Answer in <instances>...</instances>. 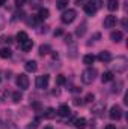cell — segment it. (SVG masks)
Here are the masks:
<instances>
[{
    "mask_svg": "<svg viewBox=\"0 0 128 129\" xmlns=\"http://www.w3.org/2000/svg\"><path fill=\"white\" fill-rule=\"evenodd\" d=\"M95 77H96V69L88 68L86 71L81 72V83L83 84H92L94 80H95Z\"/></svg>",
    "mask_w": 128,
    "mask_h": 129,
    "instance_id": "6da1fadb",
    "label": "cell"
},
{
    "mask_svg": "<svg viewBox=\"0 0 128 129\" xmlns=\"http://www.w3.org/2000/svg\"><path fill=\"white\" fill-rule=\"evenodd\" d=\"M127 64H128L127 57H116V60L113 62V69L121 74V72L127 71Z\"/></svg>",
    "mask_w": 128,
    "mask_h": 129,
    "instance_id": "7a4b0ae2",
    "label": "cell"
},
{
    "mask_svg": "<svg viewBox=\"0 0 128 129\" xmlns=\"http://www.w3.org/2000/svg\"><path fill=\"white\" fill-rule=\"evenodd\" d=\"M75 17H77V12H75L74 9H68V11H65L63 14H62L60 20H62L63 24H71V23L75 20Z\"/></svg>",
    "mask_w": 128,
    "mask_h": 129,
    "instance_id": "3957f363",
    "label": "cell"
},
{
    "mask_svg": "<svg viewBox=\"0 0 128 129\" xmlns=\"http://www.w3.org/2000/svg\"><path fill=\"white\" fill-rule=\"evenodd\" d=\"M48 83H50V77L48 75H39V77H36V81H35L36 89H39V90L47 89L48 87Z\"/></svg>",
    "mask_w": 128,
    "mask_h": 129,
    "instance_id": "277c9868",
    "label": "cell"
},
{
    "mask_svg": "<svg viewBox=\"0 0 128 129\" xmlns=\"http://www.w3.org/2000/svg\"><path fill=\"white\" fill-rule=\"evenodd\" d=\"M17 86L21 89V90H26L29 89V77L26 74H20L17 77Z\"/></svg>",
    "mask_w": 128,
    "mask_h": 129,
    "instance_id": "5b68a950",
    "label": "cell"
},
{
    "mask_svg": "<svg viewBox=\"0 0 128 129\" xmlns=\"http://www.w3.org/2000/svg\"><path fill=\"white\" fill-rule=\"evenodd\" d=\"M109 116H110L112 120H119V119L122 117V108H121L119 105H113V107L110 108Z\"/></svg>",
    "mask_w": 128,
    "mask_h": 129,
    "instance_id": "8992f818",
    "label": "cell"
},
{
    "mask_svg": "<svg viewBox=\"0 0 128 129\" xmlns=\"http://www.w3.org/2000/svg\"><path fill=\"white\" fill-rule=\"evenodd\" d=\"M116 26V17L115 15H107L104 18V27L105 29H113Z\"/></svg>",
    "mask_w": 128,
    "mask_h": 129,
    "instance_id": "52a82bcc",
    "label": "cell"
},
{
    "mask_svg": "<svg viewBox=\"0 0 128 129\" xmlns=\"http://www.w3.org/2000/svg\"><path fill=\"white\" fill-rule=\"evenodd\" d=\"M56 113H57L59 116H62V117H68V116L71 114V108H69L68 105H60Z\"/></svg>",
    "mask_w": 128,
    "mask_h": 129,
    "instance_id": "ba28073f",
    "label": "cell"
},
{
    "mask_svg": "<svg viewBox=\"0 0 128 129\" xmlns=\"http://www.w3.org/2000/svg\"><path fill=\"white\" fill-rule=\"evenodd\" d=\"M98 59L101 62H112V53L110 51H101L98 54Z\"/></svg>",
    "mask_w": 128,
    "mask_h": 129,
    "instance_id": "9c48e42d",
    "label": "cell"
},
{
    "mask_svg": "<svg viewBox=\"0 0 128 129\" xmlns=\"http://www.w3.org/2000/svg\"><path fill=\"white\" fill-rule=\"evenodd\" d=\"M84 12L88 14V15H94L96 12V8H95V5L92 3V2H88L86 5H84Z\"/></svg>",
    "mask_w": 128,
    "mask_h": 129,
    "instance_id": "30bf717a",
    "label": "cell"
},
{
    "mask_svg": "<svg viewBox=\"0 0 128 129\" xmlns=\"http://www.w3.org/2000/svg\"><path fill=\"white\" fill-rule=\"evenodd\" d=\"M104 108H105V104H104V102L95 104V105L92 107V113H94V114H101V113H104Z\"/></svg>",
    "mask_w": 128,
    "mask_h": 129,
    "instance_id": "8fae6325",
    "label": "cell"
},
{
    "mask_svg": "<svg viewBox=\"0 0 128 129\" xmlns=\"http://www.w3.org/2000/svg\"><path fill=\"white\" fill-rule=\"evenodd\" d=\"M24 68H26L27 72H35V71L38 69V63H36L35 60H29V62H26Z\"/></svg>",
    "mask_w": 128,
    "mask_h": 129,
    "instance_id": "7c38bea8",
    "label": "cell"
},
{
    "mask_svg": "<svg viewBox=\"0 0 128 129\" xmlns=\"http://www.w3.org/2000/svg\"><path fill=\"white\" fill-rule=\"evenodd\" d=\"M74 126L77 129H84L86 128V119H83V117L75 119V120H74Z\"/></svg>",
    "mask_w": 128,
    "mask_h": 129,
    "instance_id": "4fadbf2b",
    "label": "cell"
},
{
    "mask_svg": "<svg viewBox=\"0 0 128 129\" xmlns=\"http://www.w3.org/2000/svg\"><path fill=\"white\" fill-rule=\"evenodd\" d=\"M122 38H124V35H122V32H119V30L112 32V35H110V39H112L113 42H121Z\"/></svg>",
    "mask_w": 128,
    "mask_h": 129,
    "instance_id": "5bb4252c",
    "label": "cell"
},
{
    "mask_svg": "<svg viewBox=\"0 0 128 129\" xmlns=\"http://www.w3.org/2000/svg\"><path fill=\"white\" fill-rule=\"evenodd\" d=\"M50 15V11L47 8H39V14H38V18L39 20H47Z\"/></svg>",
    "mask_w": 128,
    "mask_h": 129,
    "instance_id": "9a60e30c",
    "label": "cell"
},
{
    "mask_svg": "<svg viewBox=\"0 0 128 129\" xmlns=\"http://www.w3.org/2000/svg\"><path fill=\"white\" fill-rule=\"evenodd\" d=\"M101 81H102V83H110V81H113V72H110V71L104 72L102 77H101Z\"/></svg>",
    "mask_w": 128,
    "mask_h": 129,
    "instance_id": "2e32d148",
    "label": "cell"
},
{
    "mask_svg": "<svg viewBox=\"0 0 128 129\" xmlns=\"http://www.w3.org/2000/svg\"><path fill=\"white\" fill-rule=\"evenodd\" d=\"M107 8L109 11H116L119 8V0H107Z\"/></svg>",
    "mask_w": 128,
    "mask_h": 129,
    "instance_id": "e0dca14e",
    "label": "cell"
},
{
    "mask_svg": "<svg viewBox=\"0 0 128 129\" xmlns=\"http://www.w3.org/2000/svg\"><path fill=\"white\" fill-rule=\"evenodd\" d=\"M27 39H29V36H27V33H26V32H18V33H17V41H18V44H20V45H21L23 42H26Z\"/></svg>",
    "mask_w": 128,
    "mask_h": 129,
    "instance_id": "ac0fdd59",
    "label": "cell"
},
{
    "mask_svg": "<svg viewBox=\"0 0 128 129\" xmlns=\"http://www.w3.org/2000/svg\"><path fill=\"white\" fill-rule=\"evenodd\" d=\"M20 47H21V50H23V51H30V50H32V47H33V41L27 39V41H26V42H23Z\"/></svg>",
    "mask_w": 128,
    "mask_h": 129,
    "instance_id": "d6986e66",
    "label": "cell"
},
{
    "mask_svg": "<svg viewBox=\"0 0 128 129\" xmlns=\"http://www.w3.org/2000/svg\"><path fill=\"white\" fill-rule=\"evenodd\" d=\"M94 62H95V56H92V54H86V56L83 57V63L88 64V66L94 64Z\"/></svg>",
    "mask_w": 128,
    "mask_h": 129,
    "instance_id": "ffe728a7",
    "label": "cell"
},
{
    "mask_svg": "<svg viewBox=\"0 0 128 129\" xmlns=\"http://www.w3.org/2000/svg\"><path fill=\"white\" fill-rule=\"evenodd\" d=\"M12 56V51L9 48H0V57L2 59H9Z\"/></svg>",
    "mask_w": 128,
    "mask_h": 129,
    "instance_id": "44dd1931",
    "label": "cell"
},
{
    "mask_svg": "<svg viewBox=\"0 0 128 129\" xmlns=\"http://www.w3.org/2000/svg\"><path fill=\"white\" fill-rule=\"evenodd\" d=\"M84 32H86V23H81V26H78V27H77L75 35H77V36H83Z\"/></svg>",
    "mask_w": 128,
    "mask_h": 129,
    "instance_id": "7402d4cb",
    "label": "cell"
},
{
    "mask_svg": "<svg viewBox=\"0 0 128 129\" xmlns=\"http://www.w3.org/2000/svg\"><path fill=\"white\" fill-rule=\"evenodd\" d=\"M48 53H50V45L45 44V45H41V47H39V54H41V56H45V54H48Z\"/></svg>",
    "mask_w": 128,
    "mask_h": 129,
    "instance_id": "603a6c76",
    "label": "cell"
},
{
    "mask_svg": "<svg viewBox=\"0 0 128 129\" xmlns=\"http://www.w3.org/2000/svg\"><path fill=\"white\" fill-rule=\"evenodd\" d=\"M44 117H45V119H53V117H56V110L48 108V110H47V113L44 114Z\"/></svg>",
    "mask_w": 128,
    "mask_h": 129,
    "instance_id": "cb8c5ba5",
    "label": "cell"
},
{
    "mask_svg": "<svg viewBox=\"0 0 128 129\" xmlns=\"http://www.w3.org/2000/svg\"><path fill=\"white\" fill-rule=\"evenodd\" d=\"M56 5H57V9H65L69 5V0H57Z\"/></svg>",
    "mask_w": 128,
    "mask_h": 129,
    "instance_id": "d4e9b609",
    "label": "cell"
},
{
    "mask_svg": "<svg viewBox=\"0 0 128 129\" xmlns=\"http://www.w3.org/2000/svg\"><path fill=\"white\" fill-rule=\"evenodd\" d=\"M38 21H41V20H39L38 17H35V15H32V17L27 18V24H29V26H36Z\"/></svg>",
    "mask_w": 128,
    "mask_h": 129,
    "instance_id": "484cf974",
    "label": "cell"
},
{
    "mask_svg": "<svg viewBox=\"0 0 128 129\" xmlns=\"http://www.w3.org/2000/svg\"><path fill=\"white\" fill-rule=\"evenodd\" d=\"M56 81H57V84H59V86H63L65 83H66V78H65L63 75H57Z\"/></svg>",
    "mask_w": 128,
    "mask_h": 129,
    "instance_id": "4316f807",
    "label": "cell"
},
{
    "mask_svg": "<svg viewBox=\"0 0 128 129\" xmlns=\"http://www.w3.org/2000/svg\"><path fill=\"white\" fill-rule=\"evenodd\" d=\"M41 5H42V0H30L32 8H41Z\"/></svg>",
    "mask_w": 128,
    "mask_h": 129,
    "instance_id": "83f0119b",
    "label": "cell"
},
{
    "mask_svg": "<svg viewBox=\"0 0 128 129\" xmlns=\"http://www.w3.org/2000/svg\"><path fill=\"white\" fill-rule=\"evenodd\" d=\"M12 99H14V102H20L21 93H20V92H14V93H12Z\"/></svg>",
    "mask_w": 128,
    "mask_h": 129,
    "instance_id": "f1b7e54d",
    "label": "cell"
},
{
    "mask_svg": "<svg viewBox=\"0 0 128 129\" xmlns=\"http://www.w3.org/2000/svg\"><path fill=\"white\" fill-rule=\"evenodd\" d=\"M0 42L11 44V42H12V38H11V36H0Z\"/></svg>",
    "mask_w": 128,
    "mask_h": 129,
    "instance_id": "f546056e",
    "label": "cell"
},
{
    "mask_svg": "<svg viewBox=\"0 0 128 129\" xmlns=\"http://www.w3.org/2000/svg\"><path fill=\"white\" fill-rule=\"evenodd\" d=\"M15 18H17V20H23V18H24V12H23V11L17 12V14H15Z\"/></svg>",
    "mask_w": 128,
    "mask_h": 129,
    "instance_id": "4dcf8cb0",
    "label": "cell"
},
{
    "mask_svg": "<svg viewBox=\"0 0 128 129\" xmlns=\"http://www.w3.org/2000/svg\"><path fill=\"white\" fill-rule=\"evenodd\" d=\"M94 99H95V96H94L92 93H89V95L86 96V99H84V101H86V102H94Z\"/></svg>",
    "mask_w": 128,
    "mask_h": 129,
    "instance_id": "1f68e13d",
    "label": "cell"
},
{
    "mask_svg": "<svg viewBox=\"0 0 128 129\" xmlns=\"http://www.w3.org/2000/svg\"><path fill=\"white\" fill-rule=\"evenodd\" d=\"M24 3H26V0H15V6L17 8H21Z\"/></svg>",
    "mask_w": 128,
    "mask_h": 129,
    "instance_id": "d6a6232c",
    "label": "cell"
},
{
    "mask_svg": "<svg viewBox=\"0 0 128 129\" xmlns=\"http://www.w3.org/2000/svg\"><path fill=\"white\" fill-rule=\"evenodd\" d=\"M91 2H92V3L95 5L96 9H99V8H101V0H91Z\"/></svg>",
    "mask_w": 128,
    "mask_h": 129,
    "instance_id": "836d02e7",
    "label": "cell"
},
{
    "mask_svg": "<svg viewBox=\"0 0 128 129\" xmlns=\"http://www.w3.org/2000/svg\"><path fill=\"white\" fill-rule=\"evenodd\" d=\"M3 27H5V18H3L2 14H0V30H3Z\"/></svg>",
    "mask_w": 128,
    "mask_h": 129,
    "instance_id": "e575fe53",
    "label": "cell"
},
{
    "mask_svg": "<svg viewBox=\"0 0 128 129\" xmlns=\"http://www.w3.org/2000/svg\"><path fill=\"white\" fill-rule=\"evenodd\" d=\"M65 42H66V44H71V35L65 36Z\"/></svg>",
    "mask_w": 128,
    "mask_h": 129,
    "instance_id": "d590c367",
    "label": "cell"
},
{
    "mask_svg": "<svg viewBox=\"0 0 128 129\" xmlns=\"http://www.w3.org/2000/svg\"><path fill=\"white\" fill-rule=\"evenodd\" d=\"M104 129H116V126H115V125H107Z\"/></svg>",
    "mask_w": 128,
    "mask_h": 129,
    "instance_id": "8d00e7d4",
    "label": "cell"
},
{
    "mask_svg": "<svg viewBox=\"0 0 128 129\" xmlns=\"http://www.w3.org/2000/svg\"><path fill=\"white\" fill-rule=\"evenodd\" d=\"M59 35H62V30H56L54 32V36H59Z\"/></svg>",
    "mask_w": 128,
    "mask_h": 129,
    "instance_id": "74e56055",
    "label": "cell"
},
{
    "mask_svg": "<svg viewBox=\"0 0 128 129\" xmlns=\"http://www.w3.org/2000/svg\"><path fill=\"white\" fill-rule=\"evenodd\" d=\"M5 2H6V0H0V6H2V5H5Z\"/></svg>",
    "mask_w": 128,
    "mask_h": 129,
    "instance_id": "f35d334b",
    "label": "cell"
}]
</instances>
